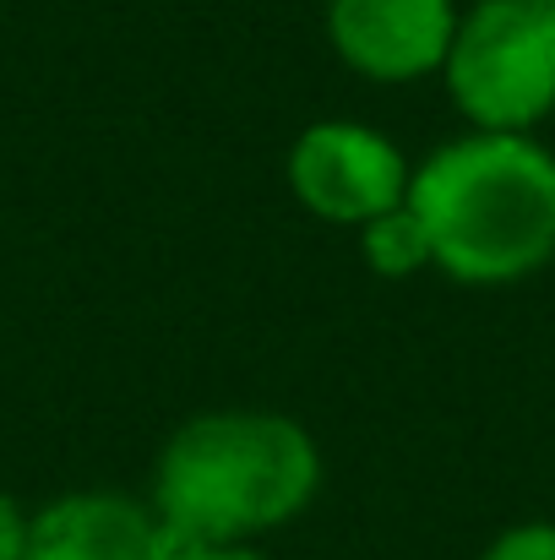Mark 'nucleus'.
<instances>
[{"mask_svg": "<svg viewBox=\"0 0 555 560\" xmlns=\"http://www.w3.org/2000/svg\"><path fill=\"white\" fill-rule=\"evenodd\" d=\"M322 490L316 435L278 408H207L159 446L153 517L175 539L251 545L294 523Z\"/></svg>", "mask_w": 555, "mask_h": 560, "instance_id": "1", "label": "nucleus"}, {"mask_svg": "<svg viewBox=\"0 0 555 560\" xmlns=\"http://www.w3.org/2000/svg\"><path fill=\"white\" fill-rule=\"evenodd\" d=\"M436 272L507 289L555 261V153L540 137L463 131L425 153L408 180Z\"/></svg>", "mask_w": 555, "mask_h": 560, "instance_id": "2", "label": "nucleus"}, {"mask_svg": "<svg viewBox=\"0 0 555 560\" xmlns=\"http://www.w3.org/2000/svg\"><path fill=\"white\" fill-rule=\"evenodd\" d=\"M441 82L469 131L534 137L555 115V16L540 0H474Z\"/></svg>", "mask_w": 555, "mask_h": 560, "instance_id": "3", "label": "nucleus"}, {"mask_svg": "<svg viewBox=\"0 0 555 560\" xmlns=\"http://www.w3.org/2000/svg\"><path fill=\"white\" fill-rule=\"evenodd\" d=\"M284 180L311 218L366 229L370 218L408 201L414 164L403 159V148L386 131L333 115V120H311L294 137Z\"/></svg>", "mask_w": 555, "mask_h": 560, "instance_id": "4", "label": "nucleus"}, {"mask_svg": "<svg viewBox=\"0 0 555 560\" xmlns=\"http://www.w3.org/2000/svg\"><path fill=\"white\" fill-rule=\"evenodd\" d=\"M463 5L458 0H327L322 27L333 55L381 88L441 77Z\"/></svg>", "mask_w": 555, "mask_h": 560, "instance_id": "5", "label": "nucleus"}, {"mask_svg": "<svg viewBox=\"0 0 555 560\" xmlns=\"http://www.w3.org/2000/svg\"><path fill=\"white\" fill-rule=\"evenodd\" d=\"M22 560H159V517L115 490H71L33 512Z\"/></svg>", "mask_w": 555, "mask_h": 560, "instance_id": "6", "label": "nucleus"}, {"mask_svg": "<svg viewBox=\"0 0 555 560\" xmlns=\"http://www.w3.org/2000/svg\"><path fill=\"white\" fill-rule=\"evenodd\" d=\"M360 256L381 283H403V278H419L425 267H436L430 256V240H425V223L414 218V207H392L381 218H370L360 229Z\"/></svg>", "mask_w": 555, "mask_h": 560, "instance_id": "7", "label": "nucleus"}, {"mask_svg": "<svg viewBox=\"0 0 555 560\" xmlns=\"http://www.w3.org/2000/svg\"><path fill=\"white\" fill-rule=\"evenodd\" d=\"M479 560H555V523H518L496 534Z\"/></svg>", "mask_w": 555, "mask_h": 560, "instance_id": "8", "label": "nucleus"}, {"mask_svg": "<svg viewBox=\"0 0 555 560\" xmlns=\"http://www.w3.org/2000/svg\"><path fill=\"white\" fill-rule=\"evenodd\" d=\"M27 534H33V517L22 512V501H11V495L0 490V560L27 556Z\"/></svg>", "mask_w": 555, "mask_h": 560, "instance_id": "9", "label": "nucleus"}, {"mask_svg": "<svg viewBox=\"0 0 555 560\" xmlns=\"http://www.w3.org/2000/svg\"><path fill=\"white\" fill-rule=\"evenodd\" d=\"M196 560H273V556H262L256 545H212V550H201Z\"/></svg>", "mask_w": 555, "mask_h": 560, "instance_id": "10", "label": "nucleus"}, {"mask_svg": "<svg viewBox=\"0 0 555 560\" xmlns=\"http://www.w3.org/2000/svg\"><path fill=\"white\" fill-rule=\"evenodd\" d=\"M540 5H545V11H551V16H555V0H540Z\"/></svg>", "mask_w": 555, "mask_h": 560, "instance_id": "11", "label": "nucleus"}]
</instances>
